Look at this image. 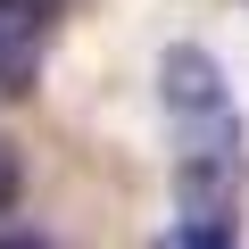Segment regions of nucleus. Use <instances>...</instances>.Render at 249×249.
Returning a JSON list of instances; mask_svg holds the SVG:
<instances>
[{"mask_svg":"<svg viewBox=\"0 0 249 249\" xmlns=\"http://www.w3.org/2000/svg\"><path fill=\"white\" fill-rule=\"evenodd\" d=\"M166 249H241V232H208V224H175Z\"/></svg>","mask_w":249,"mask_h":249,"instance_id":"obj_3","label":"nucleus"},{"mask_svg":"<svg viewBox=\"0 0 249 249\" xmlns=\"http://www.w3.org/2000/svg\"><path fill=\"white\" fill-rule=\"evenodd\" d=\"M0 249H58V241H42V232H0Z\"/></svg>","mask_w":249,"mask_h":249,"instance_id":"obj_5","label":"nucleus"},{"mask_svg":"<svg viewBox=\"0 0 249 249\" xmlns=\"http://www.w3.org/2000/svg\"><path fill=\"white\" fill-rule=\"evenodd\" d=\"M50 50V0H0V108L25 100Z\"/></svg>","mask_w":249,"mask_h":249,"instance_id":"obj_2","label":"nucleus"},{"mask_svg":"<svg viewBox=\"0 0 249 249\" xmlns=\"http://www.w3.org/2000/svg\"><path fill=\"white\" fill-rule=\"evenodd\" d=\"M9 191H17V158H9V142H0V208H9Z\"/></svg>","mask_w":249,"mask_h":249,"instance_id":"obj_4","label":"nucleus"},{"mask_svg":"<svg viewBox=\"0 0 249 249\" xmlns=\"http://www.w3.org/2000/svg\"><path fill=\"white\" fill-rule=\"evenodd\" d=\"M158 108H166V142H175V224L241 232L249 199V133L224 67L199 42H175L158 58Z\"/></svg>","mask_w":249,"mask_h":249,"instance_id":"obj_1","label":"nucleus"}]
</instances>
